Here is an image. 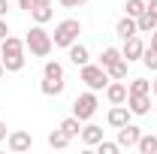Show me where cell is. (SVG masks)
<instances>
[{"label":"cell","instance_id":"6da1fadb","mask_svg":"<svg viewBox=\"0 0 157 154\" xmlns=\"http://www.w3.org/2000/svg\"><path fill=\"white\" fill-rule=\"evenodd\" d=\"M0 64L6 67V73H21L24 70V39L9 37L0 42Z\"/></svg>","mask_w":157,"mask_h":154},{"label":"cell","instance_id":"7a4b0ae2","mask_svg":"<svg viewBox=\"0 0 157 154\" xmlns=\"http://www.w3.org/2000/svg\"><path fill=\"white\" fill-rule=\"evenodd\" d=\"M24 48H30V55H33V58H48V55H52V48H55L52 33H45V27H42V24H33V27L27 30V37H24Z\"/></svg>","mask_w":157,"mask_h":154},{"label":"cell","instance_id":"3957f363","mask_svg":"<svg viewBox=\"0 0 157 154\" xmlns=\"http://www.w3.org/2000/svg\"><path fill=\"white\" fill-rule=\"evenodd\" d=\"M78 33H82V21L78 18H63L55 27L52 42H55V48H70L73 42H78Z\"/></svg>","mask_w":157,"mask_h":154},{"label":"cell","instance_id":"277c9868","mask_svg":"<svg viewBox=\"0 0 157 154\" xmlns=\"http://www.w3.org/2000/svg\"><path fill=\"white\" fill-rule=\"evenodd\" d=\"M97 106H100L97 91L88 88V94H78L76 100H73V115H76L78 121H91V118L97 115Z\"/></svg>","mask_w":157,"mask_h":154},{"label":"cell","instance_id":"5b68a950","mask_svg":"<svg viewBox=\"0 0 157 154\" xmlns=\"http://www.w3.org/2000/svg\"><path fill=\"white\" fill-rule=\"evenodd\" d=\"M78 70H82V82H85L91 91H106L109 73H106L100 64H85V67H78Z\"/></svg>","mask_w":157,"mask_h":154},{"label":"cell","instance_id":"8992f818","mask_svg":"<svg viewBox=\"0 0 157 154\" xmlns=\"http://www.w3.org/2000/svg\"><path fill=\"white\" fill-rule=\"evenodd\" d=\"M6 145H9V151H15V154L30 151V148H33V136L27 133V130H15V133L6 136Z\"/></svg>","mask_w":157,"mask_h":154},{"label":"cell","instance_id":"52a82bcc","mask_svg":"<svg viewBox=\"0 0 157 154\" xmlns=\"http://www.w3.org/2000/svg\"><path fill=\"white\" fill-rule=\"evenodd\" d=\"M142 52H145V42L139 39V33H133V37L124 39V48H121V55H124V60H127V64L142 60Z\"/></svg>","mask_w":157,"mask_h":154},{"label":"cell","instance_id":"ba28073f","mask_svg":"<svg viewBox=\"0 0 157 154\" xmlns=\"http://www.w3.org/2000/svg\"><path fill=\"white\" fill-rule=\"evenodd\" d=\"M139 136H142V127L124 124V127H118V145H121V148H136Z\"/></svg>","mask_w":157,"mask_h":154},{"label":"cell","instance_id":"9c48e42d","mask_svg":"<svg viewBox=\"0 0 157 154\" xmlns=\"http://www.w3.org/2000/svg\"><path fill=\"white\" fill-rule=\"evenodd\" d=\"M130 118H133V112L127 109V103H118V106H112L109 109V115H106V121H109V127H124V124H130Z\"/></svg>","mask_w":157,"mask_h":154},{"label":"cell","instance_id":"30bf717a","mask_svg":"<svg viewBox=\"0 0 157 154\" xmlns=\"http://www.w3.org/2000/svg\"><path fill=\"white\" fill-rule=\"evenodd\" d=\"M127 109L133 115H148L151 112V97L148 94H127Z\"/></svg>","mask_w":157,"mask_h":154},{"label":"cell","instance_id":"8fae6325","mask_svg":"<svg viewBox=\"0 0 157 154\" xmlns=\"http://www.w3.org/2000/svg\"><path fill=\"white\" fill-rule=\"evenodd\" d=\"M127 94H130V91H127V85H124V82H118V79L106 85V100H109L112 106H118V103H127Z\"/></svg>","mask_w":157,"mask_h":154},{"label":"cell","instance_id":"7c38bea8","mask_svg":"<svg viewBox=\"0 0 157 154\" xmlns=\"http://www.w3.org/2000/svg\"><path fill=\"white\" fill-rule=\"evenodd\" d=\"M67 52H70V64H76V67H85V64H91V52H88L82 42H73Z\"/></svg>","mask_w":157,"mask_h":154},{"label":"cell","instance_id":"4fadbf2b","mask_svg":"<svg viewBox=\"0 0 157 154\" xmlns=\"http://www.w3.org/2000/svg\"><path fill=\"white\" fill-rule=\"evenodd\" d=\"M100 139H103V127H97V124H85V127H82V142H85L88 148H97Z\"/></svg>","mask_w":157,"mask_h":154},{"label":"cell","instance_id":"5bb4252c","mask_svg":"<svg viewBox=\"0 0 157 154\" xmlns=\"http://www.w3.org/2000/svg\"><path fill=\"white\" fill-rule=\"evenodd\" d=\"M39 91H42L45 97H60V94H63V79L42 76V85H39Z\"/></svg>","mask_w":157,"mask_h":154},{"label":"cell","instance_id":"9a60e30c","mask_svg":"<svg viewBox=\"0 0 157 154\" xmlns=\"http://www.w3.org/2000/svg\"><path fill=\"white\" fill-rule=\"evenodd\" d=\"M115 33L121 39H127V37H133V33H139V27H136V18L133 15H124V18L115 24Z\"/></svg>","mask_w":157,"mask_h":154},{"label":"cell","instance_id":"2e32d148","mask_svg":"<svg viewBox=\"0 0 157 154\" xmlns=\"http://www.w3.org/2000/svg\"><path fill=\"white\" fill-rule=\"evenodd\" d=\"M136 148H139V154H157V133H142Z\"/></svg>","mask_w":157,"mask_h":154},{"label":"cell","instance_id":"e0dca14e","mask_svg":"<svg viewBox=\"0 0 157 154\" xmlns=\"http://www.w3.org/2000/svg\"><path fill=\"white\" fill-rule=\"evenodd\" d=\"M60 130L70 136V139H76V136H82V121H78L76 115H70V118H63V121H60Z\"/></svg>","mask_w":157,"mask_h":154},{"label":"cell","instance_id":"ac0fdd59","mask_svg":"<svg viewBox=\"0 0 157 154\" xmlns=\"http://www.w3.org/2000/svg\"><path fill=\"white\" fill-rule=\"evenodd\" d=\"M136 27H139V33H151V30L157 27V15H151V12L145 9V12L136 18Z\"/></svg>","mask_w":157,"mask_h":154},{"label":"cell","instance_id":"d6986e66","mask_svg":"<svg viewBox=\"0 0 157 154\" xmlns=\"http://www.w3.org/2000/svg\"><path fill=\"white\" fill-rule=\"evenodd\" d=\"M121 58H124V55H121V48H112V45H109V48H103V55H100V67H103V70H109V67H112L115 60H121Z\"/></svg>","mask_w":157,"mask_h":154},{"label":"cell","instance_id":"ffe728a7","mask_svg":"<svg viewBox=\"0 0 157 154\" xmlns=\"http://www.w3.org/2000/svg\"><path fill=\"white\" fill-rule=\"evenodd\" d=\"M127 67H130V64L121 58V60H115V64H112L106 73H109V79H118V82H124V79H127Z\"/></svg>","mask_w":157,"mask_h":154},{"label":"cell","instance_id":"44dd1931","mask_svg":"<svg viewBox=\"0 0 157 154\" xmlns=\"http://www.w3.org/2000/svg\"><path fill=\"white\" fill-rule=\"evenodd\" d=\"M70 142H73V139H70V136L63 133V130H52V133H48V145H52V148H67V145H70Z\"/></svg>","mask_w":157,"mask_h":154},{"label":"cell","instance_id":"7402d4cb","mask_svg":"<svg viewBox=\"0 0 157 154\" xmlns=\"http://www.w3.org/2000/svg\"><path fill=\"white\" fill-rule=\"evenodd\" d=\"M52 15H55V12H52V6H33V9H30V18L36 21V24L52 21Z\"/></svg>","mask_w":157,"mask_h":154},{"label":"cell","instance_id":"603a6c76","mask_svg":"<svg viewBox=\"0 0 157 154\" xmlns=\"http://www.w3.org/2000/svg\"><path fill=\"white\" fill-rule=\"evenodd\" d=\"M142 64L151 70V73H157V48H151V45H145V52H142Z\"/></svg>","mask_w":157,"mask_h":154},{"label":"cell","instance_id":"cb8c5ba5","mask_svg":"<svg viewBox=\"0 0 157 154\" xmlns=\"http://www.w3.org/2000/svg\"><path fill=\"white\" fill-rule=\"evenodd\" d=\"M127 91H130V94H151V82H145V79H133V82L127 85Z\"/></svg>","mask_w":157,"mask_h":154},{"label":"cell","instance_id":"d4e9b609","mask_svg":"<svg viewBox=\"0 0 157 154\" xmlns=\"http://www.w3.org/2000/svg\"><path fill=\"white\" fill-rule=\"evenodd\" d=\"M124 12L133 15V18H139V15L145 12V0H127V3H124Z\"/></svg>","mask_w":157,"mask_h":154},{"label":"cell","instance_id":"484cf974","mask_svg":"<svg viewBox=\"0 0 157 154\" xmlns=\"http://www.w3.org/2000/svg\"><path fill=\"white\" fill-rule=\"evenodd\" d=\"M42 76H52V79H63V67H60L58 60H45V67H42Z\"/></svg>","mask_w":157,"mask_h":154},{"label":"cell","instance_id":"4316f807","mask_svg":"<svg viewBox=\"0 0 157 154\" xmlns=\"http://www.w3.org/2000/svg\"><path fill=\"white\" fill-rule=\"evenodd\" d=\"M97 151L100 154H118V151H121V145H118V142H106V139H100V142H97Z\"/></svg>","mask_w":157,"mask_h":154},{"label":"cell","instance_id":"83f0119b","mask_svg":"<svg viewBox=\"0 0 157 154\" xmlns=\"http://www.w3.org/2000/svg\"><path fill=\"white\" fill-rule=\"evenodd\" d=\"M88 0H60V6H67V9H78V6H85Z\"/></svg>","mask_w":157,"mask_h":154},{"label":"cell","instance_id":"f1b7e54d","mask_svg":"<svg viewBox=\"0 0 157 154\" xmlns=\"http://www.w3.org/2000/svg\"><path fill=\"white\" fill-rule=\"evenodd\" d=\"M36 6V0H18V9H24V12H30Z\"/></svg>","mask_w":157,"mask_h":154},{"label":"cell","instance_id":"f546056e","mask_svg":"<svg viewBox=\"0 0 157 154\" xmlns=\"http://www.w3.org/2000/svg\"><path fill=\"white\" fill-rule=\"evenodd\" d=\"M9 37V24H6V18H0V42Z\"/></svg>","mask_w":157,"mask_h":154},{"label":"cell","instance_id":"4dcf8cb0","mask_svg":"<svg viewBox=\"0 0 157 154\" xmlns=\"http://www.w3.org/2000/svg\"><path fill=\"white\" fill-rule=\"evenodd\" d=\"M6 12H9V0H0V18H6Z\"/></svg>","mask_w":157,"mask_h":154},{"label":"cell","instance_id":"1f68e13d","mask_svg":"<svg viewBox=\"0 0 157 154\" xmlns=\"http://www.w3.org/2000/svg\"><path fill=\"white\" fill-rule=\"evenodd\" d=\"M145 9H148L151 15H157V0H148V3H145Z\"/></svg>","mask_w":157,"mask_h":154},{"label":"cell","instance_id":"d6a6232c","mask_svg":"<svg viewBox=\"0 0 157 154\" xmlns=\"http://www.w3.org/2000/svg\"><path fill=\"white\" fill-rule=\"evenodd\" d=\"M6 136H9V130H6V121H0V142H3Z\"/></svg>","mask_w":157,"mask_h":154},{"label":"cell","instance_id":"836d02e7","mask_svg":"<svg viewBox=\"0 0 157 154\" xmlns=\"http://www.w3.org/2000/svg\"><path fill=\"white\" fill-rule=\"evenodd\" d=\"M151 48H157V27L151 30Z\"/></svg>","mask_w":157,"mask_h":154},{"label":"cell","instance_id":"e575fe53","mask_svg":"<svg viewBox=\"0 0 157 154\" xmlns=\"http://www.w3.org/2000/svg\"><path fill=\"white\" fill-rule=\"evenodd\" d=\"M36 6H52V0H36Z\"/></svg>","mask_w":157,"mask_h":154},{"label":"cell","instance_id":"d590c367","mask_svg":"<svg viewBox=\"0 0 157 154\" xmlns=\"http://www.w3.org/2000/svg\"><path fill=\"white\" fill-rule=\"evenodd\" d=\"M151 94L157 97V79H154V82H151Z\"/></svg>","mask_w":157,"mask_h":154},{"label":"cell","instance_id":"8d00e7d4","mask_svg":"<svg viewBox=\"0 0 157 154\" xmlns=\"http://www.w3.org/2000/svg\"><path fill=\"white\" fill-rule=\"evenodd\" d=\"M3 76H6V67H3V64H0V79H3Z\"/></svg>","mask_w":157,"mask_h":154}]
</instances>
